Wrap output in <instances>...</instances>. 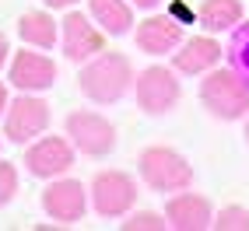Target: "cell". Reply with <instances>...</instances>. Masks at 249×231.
<instances>
[{
    "label": "cell",
    "mask_w": 249,
    "mask_h": 231,
    "mask_svg": "<svg viewBox=\"0 0 249 231\" xmlns=\"http://www.w3.org/2000/svg\"><path fill=\"white\" fill-rule=\"evenodd\" d=\"M85 207H88V193L77 179H56V182H49L42 189V210L60 224L81 221L85 217Z\"/></svg>",
    "instance_id": "cell-8"
},
{
    "label": "cell",
    "mask_w": 249,
    "mask_h": 231,
    "mask_svg": "<svg viewBox=\"0 0 249 231\" xmlns=\"http://www.w3.org/2000/svg\"><path fill=\"white\" fill-rule=\"evenodd\" d=\"M4 109H7V88L0 84V116H4Z\"/></svg>",
    "instance_id": "cell-25"
},
{
    "label": "cell",
    "mask_w": 249,
    "mask_h": 231,
    "mask_svg": "<svg viewBox=\"0 0 249 231\" xmlns=\"http://www.w3.org/2000/svg\"><path fill=\"white\" fill-rule=\"evenodd\" d=\"M14 193H18V168L11 161H0V207L11 203Z\"/></svg>",
    "instance_id": "cell-19"
},
{
    "label": "cell",
    "mask_w": 249,
    "mask_h": 231,
    "mask_svg": "<svg viewBox=\"0 0 249 231\" xmlns=\"http://www.w3.org/2000/svg\"><path fill=\"white\" fill-rule=\"evenodd\" d=\"M130 84H134V67H130V60L123 53H102L77 77V88L98 105L120 102V98L130 91Z\"/></svg>",
    "instance_id": "cell-1"
},
{
    "label": "cell",
    "mask_w": 249,
    "mask_h": 231,
    "mask_svg": "<svg viewBox=\"0 0 249 231\" xmlns=\"http://www.w3.org/2000/svg\"><path fill=\"white\" fill-rule=\"evenodd\" d=\"M102 46H106V35L81 11H71L67 18H63V53H67L71 63L91 60L95 53H102Z\"/></svg>",
    "instance_id": "cell-10"
},
{
    "label": "cell",
    "mask_w": 249,
    "mask_h": 231,
    "mask_svg": "<svg viewBox=\"0 0 249 231\" xmlns=\"http://www.w3.org/2000/svg\"><path fill=\"white\" fill-rule=\"evenodd\" d=\"M11 84L21 91H46L56 84V63L42 53H18L11 60Z\"/></svg>",
    "instance_id": "cell-12"
},
{
    "label": "cell",
    "mask_w": 249,
    "mask_h": 231,
    "mask_svg": "<svg viewBox=\"0 0 249 231\" xmlns=\"http://www.w3.org/2000/svg\"><path fill=\"white\" fill-rule=\"evenodd\" d=\"M7 53H11V49H7V35H4V32H0V67H4V60H7Z\"/></svg>",
    "instance_id": "cell-22"
},
{
    "label": "cell",
    "mask_w": 249,
    "mask_h": 231,
    "mask_svg": "<svg viewBox=\"0 0 249 231\" xmlns=\"http://www.w3.org/2000/svg\"><path fill=\"white\" fill-rule=\"evenodd\" d=\"M200 102L214 119H242L249 112V84L235 70H211L200 84Z\"/></svg>",
    "instance_id": "cell-2"
},
{
    "label": "cell",
    "mask_w": 249,
    "mask_h": 231,
    "mask_svg": "<svg viewBox=\"0 0 249 231\" xmlns=\"http://www.w3.org/2000/svg\"><path fill=\"white\" fill-rule=\"evenodd\" d=\"M196 18H200V25L207 32H225L242 21V4L239 0H204Z\"/></svg>",
    "instance_id": "cell-17"
},
{
    "label": "cell",
    "mask_w": 249,
    "mask_h": 231,
    "mask_svg": "<svg viewBox=\"0 0 249 231\" xmlns=\"http://www.w3.org/2000/svg\"><path fill=\"white\" fill-rule=\"evenodd\" d=\"M218 60H221V46L207 35H196L190 42H182V49L176 53V70L179 74H204Z\"/></svg>",
    "instance_id": "cell-14"
},
{
    "label": "cell",
    "mask_w": 249,
    "mask_h": 231,
    "mask_svg": "<svg viewBox=\"0 0 249 231\" xmlns=\"http://www.w3.org/2000/svg\"><path fill=\"white\" fill-rule=\"evenodd\" d=\"M231 56H235V63L249 74V28H242V32H239V39L231 42Z\"/></svg>",
    "instance_id": "cell-21"
},
{
    "label": "cell",
    "mask_w": 249,
    "mask_h": 231,
    "mask_svg": "<svg viewBox=\"0 0 249 231\" xmlns=\"http://www.w3.org/2000/svg\"><path fill=\"white\" fill-rule=\"evenodd\" d=\"M137 105L147 112V116H165V112H172L176 102H179V81L172 70H165V67H147L137 74Z\"/></svg>",
    "instance_id": "cell-7"
},
{
    "label": "cell",
    "mask_w": 249,
    "mask_h": 231,
    "mask_svg": "<svg viewBox=\"0 0 249 231\" xmlns=\"http://www.w3.org/2000/svg\"><path fill=\"white\" fill-rule=\"evenodd\" d=\"M88 7L106 35H126L130 25H134V11H130L126 0H88Z\"/></svg>",
    "instance_id": "cell-15"
},
{
    "label": "cell",
    "mask_w": 249,
    "mask_h": 231,
    "mask_svg": "<svg viewBox=\"0 0 249 231\" xmlns=\"http://www.w3.org/2000/svg\"><path fill=\"white\" fill-rule=\"evenodd\" d=\"M25 165L36 179H53V175H63L74 165V147L63 140V137H42L28 147L25 154Z\"/></svg>",
    "instance_id": "cell-9"
},
{
    "label": "cell",
    "mask_w": 249,
    "mask_h": 231,
    "mask_svg": "<svg viewBox=\"0 0 249 231\" xmlns=\"http://www.w3.org/2000/svg\"><path fill=\"white\" fill-rule=\"evenodd\" d=\"M67 137L74 140V147L88 158H102L116 147V126L98 112L77 109L67 116Z\"/></svg>",
    "instance_id": "cell-4"
},
{
    "label": "cell",
    "mask_w": 249,
    "mask_h": 231,
    "mask_svg": "<svg viewBox=\"0 0 249 231\" xmlns=\"http://www.w3.org/2000/svg\"><path fill=\"white\" fill-rule=\"evenodd\" d=\"M77 0H46V7H74Z\"/></svg>",
    "instance_id": "cell-23"
},
{
    "label": "cell",
    "mask_w": 249,
    "mask_h": 231,
    "mask_svg": "<svg viewBox=\"0 0 249 231\" xmlns=\"http://www.w3.org/2000/svg\"><path fill=\"white\" fill-rule=\"evenodd\" d=\"M49 126V105L36 95H21L4 109V137L14 144H25V140H36L42 130Z\"/></svg>",
    "instance_id": "cell-6"
},
{
    "label": "cell",
    "mask_w": 249,
    "mask_h": 231,
    "mask_svg": "<svg viewBox=\"0 0 249 231\" xmlns=\"http://www.w3.org/2000/svg\"><path fill=\"white\" fill-rule=\"evenodd\" d=\"M18 35H21V42H28V46L53 49V42L60 39V32H56L53 14H46V11H25L21 18H18Z\"/></svg>",
    "instance_id": "cell-16"
},
{
    "label": "cell",
    "mask_w": 249,
    "mask_h": 231,
    "mask_svg": "<svg viewBox=\"0 0 249 231\" xmlns=\"http://www.w3.org/2000/svg\"><path fill=\"white\" fill-rule=\"evenodd\" d=\"M165 224H169V221H161L158 214L141 210V214H134L130 221H123V231H165Z\"/></svg>",
    "instance_id": "cell-20"
},
{
    "label": "cell",
    "mask_w": 249,
    "mask_h": 231,
    "mask_svg": "<svg viewBox=\"0 0 249 231\" xmlns=\"http://www.w3.org/2000/svg\"><path fill=\"white\" fill-rule=\"evenodd\" d=\"M137 49H144L147 56H165L182 42V25L172 18V14H155L137 25Z\"/></svg>",
    "instance_id": "cell-11"
},
{
    "label": "cell",
    "mask_w": 249,
    "mask_h": 231,
    "mask_svg": "<svg viewBox=\"0 0 249 231\" xmlns=\"http://www.w3.org/2000/svg\"><path fill=\"white\" fill-rule=\"evenodd\" d=\"M141 175L144 182L151 186L155 193H176V189H190L193 186V168L186 165V158H182L179 151H172V147H147V151H141Z\"/></svg>",
    "instance_id": "cell-3"
},
{
    "label": "cell",
    "mask_w": 249,
    "mask_h": 231,
    "mask_svg": "<svg viewBox=\"0 0 249 231\" xmlns=\"http://www.w3.org/2000/svg\"><path fill=\"white\" fill-rule=\"evenodd\" d=\"M246 144H249V123H246Z\"/></svg>",
    "instance_id": "cell-26"
},
{
    "label": "cell",
    "mask_w": 249,
    "mask_h": 231,
    "mask_svg": "<svg viewBox=\"0 0 249 231\" xmlns=\"http://www.w3.org/2000/svg\"><path fill=\"white\" fill-rule=\"evenodd\" d=\"M165 217H169V224L179 228V231H204V228L214 224L211 203H207V196H200V193H179V196H172V200L165 203Z\"/></svg>",
    "instance_id": "cell-13"
},
{
    "label": "cell",
    "mask_w": 249,
    "mask_h": 231,
    "mask_svg": "<svg viewBox=\"0 0 249 231\" xmlns=\"http://www.w3.org/2000/svg\"><path fill=\"white\" fill-rule=\"evenodd\" d=\"M134 4H137V7H144V11H151V7H158V4H161V0H134Z\"/></svg>",
    "instance_id": "cell-24"
},
{
    "label": "cell",
    "mask_w": 249,
    "mask_h": 231,
    "mask_svg": "<svg viewBox=\"0 0 249 231\" xmlns=\"http://www.w3.org/2000/svg\"><path fill=\"white\" fill-rule=\"evenodd\" d=\"M218 231H249V210L246 207H225L218 217H214Z\"/></svg>",
    "instance_id": "cell-18"
},
{
    "label": "cell",
    "mask_w": 249,
    "mask_h": 231,
    "mask_svg": "<svg viewBox=\"0 0 249 231\" xmlns=\"http://www.w3.org/2000/svg\"><path fill=\"white\" fill-rule=\"evenodd\" d=\"M91 203L98 217H123V214L137 203V182L126 172H98L91 182Z\"/></svg>",
    "instance_id": "cell-5"
}]
</instances>
